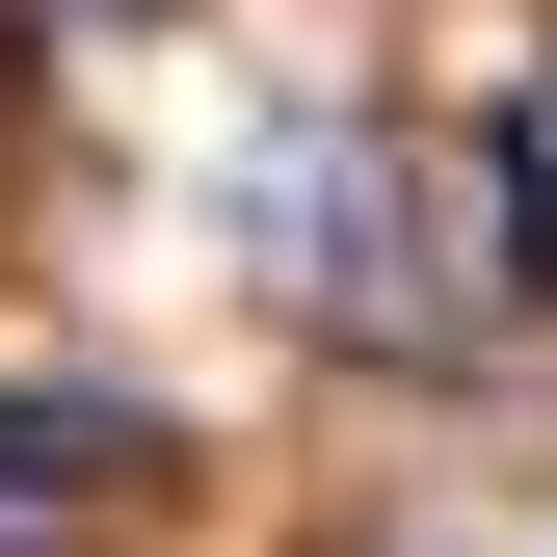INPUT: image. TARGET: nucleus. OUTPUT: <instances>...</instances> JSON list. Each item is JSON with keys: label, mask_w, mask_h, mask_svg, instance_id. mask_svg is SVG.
I'll use <instances>...</instances> for the list:
<instances>
[{"label": "nucleus", "mask_w": 557, "mask_h": 557, "mask_svg": "<svg viewBox=\"0 0 557 557\" xmlns=\"http://www.w3.org/2000/svg\"><path fill=\"white\" fill-rule=\"evenodd\" d=\"M107 478H133V425H107V398H0V531L107 505Z\"/></svg>", "instance_id": "1"}]
</instances>
